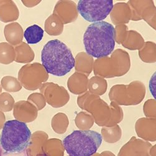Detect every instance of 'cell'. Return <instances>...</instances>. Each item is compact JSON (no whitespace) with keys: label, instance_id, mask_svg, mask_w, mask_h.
<instances>
[{"label":"cell","instance_id":"cell-1","mask_svg":"<svg viewBox=\"0 0 156 156\" xmlns=\"http://www.w3.org/2000/svg\"><path fill=\"white\" fill-rule=\"evenodd\" d=\"M83 41L88 55L96 58L108 57L115 45V28L104 21L95 22L87 27Z\"/></svg>","mask_w":156,"mask_h":156},{"label":"cell","instance_id":"cell-2","mask_svg":"<svg viewBox=\"0 0 156 156\" xmlns=\"http://www.w3.org/2000/svg\"><path fill=\"white\" fill-rule=\"evenodd\" d=\"M41 60L45 70L56 76H65L75 66V60L70 49L57 39L49 41L44 46Z\"/></svg>","mask_w":156,"mask_h":156},{"label":"cell","instance_id":"cell-3","mask_svg":"<svg viewBox=\"0 0 156 156\" xmlns=\"http://www.w3.org/2000/svg\"><path fill=\"white\" fill-rule=\"evenodd\" d=\"M80 108L87 110L94 117L100 127L114 126L122 121L124 113L122 108L114 101L108 105L100 96L87 92L78 98Z\"/></svg>","mask_w":156,"mask_h":156},{"label":"cell","instance_id":"cell-4","mask_svg":"<svg viewBox=\"0 0 156 156\" xmlns=\"http://www.w3.org/2000/svg\"><path fill=\"white\" fill-rule=\"evenodd\" d=\"M102 135L90 130H74L63 140L65 150L72 156L94 155L102 143Z\"/></svg>","mask_w":156,"mask_h":156},{"label":"cell","instance_id":"cell-5","mask_svg":"<svg viewBox=\"0 0 156 156\" xmlns=\"http://www.w3.org/2000/svg\"><path fill=\"white\" fill-rule=\"evenodd\" d=\"M31 133L25 122L18 120L6 122L0 136V145L6 153L24 151L31 140Z\"/></svg>","mask_w":156,"mask_h":156},{"label":"cell","instance_id":"cell-6","mask_svg":"<svg viewBox=\"0 0 156 156\" xmlns=\"http://www.w3.org/2000/svg\"><path fill=\"white\" fill-rule=\"evenodd\" d=\"M130 69L129 55L122 49L114 50L110 57L97 58L94 65V74L107 79L123 76Z\"/></svg>","mask_w":156,"mask_h":156},{"label":"cell","instance_id":"cell-7","mask_svg":"<svg viewBox=\"0 0 156 156\" xmlns=\"http://www.w3.org/2000/svg\"><path fill=\"white\" fill-rule=\"evenodd\" d=\"M146 95V87L138 80L129 85H115L110 88L108 97L119 105H136L144 100Z\"/></svg>","mask_w":156,"mask_h":156},{"label":"cell","instance_id":"cell-8","mask_svg":"<svg viewBox=\"0 0 156 156\" xmlns=\"http://www.w3.org/2000/svg\"><path fill=\"white\" fill-rule=\"evenodd\" d=\"M112 0H80L78 2L77 11L88 22L102 21L112 12Z\"/></svg>","mask_w":156,"mask_h":156},{"label":"cell","instance_id":"cell-9","mask_svg":"<svg viewBox=\"0 0 156 156\" xmlns=\"http://www.w3.org/2000/svg\"><path fill=\"white\" fill-rule=\"evenodd\" d=\"M151 147L152 145L147 140L132 137L120 149L118 155H149Z\"/></svg>","mask_w":156,"mask_h":156},{"label":"cell","instance_id":"cell-10","mask_svg":"<svg viewBox=\"0 0 156 156\" xmlns=\"http://www.w3.org/2000/svg\"><path fill=\"white\" fill-rule=\"evenodd\" d=\"M135 129L139 137L147 141H156V118L144 117L137 120Z\"/></svg>","mask_w":156,"mask_h":156},{"label":"cell","instance_id":"cell-11","mask_svg":"<svg viewBox=\"0 0 156 156\" xmlns=\"http://www.w3.org/2000/svg\"><path fill=\"white\" fill-rule=\"evenodd\" d=\"M110 18L115 25H125L131 20V11L126 3H117L114 5Z\"/></svg>","mask_w":156,"mask_h":156},{"label":"cell","instance_id":"cell-12","mask_svg":"<svg viewBox=\"0 0 156 156\" xmlns=\"http://www.w3.org/2000/svg\"><path fill=\"white\" fill-rule=\"evenodd\" d=\"M68 85L70 90L73 94H79L85 92L87 90V76L75 73L69 79Z\"/></svg>","mask_w":156,"mask_h":156},{"label":"cell","instance_id":"cell-13","mask_svg":"<svg viewBox=\"0 0 156 156\" xmlns=\"http://www.w3.org/2000/svg\"><path fill=\"white\" fill-rule=\"evenodd\" d=\"M144 39L139 33L135 30H129L122 45L130 50H139L144 46Z\"/></svg>","mask_w":156,"mask_h":156},{"label":"cell","instance_id":"cell-14","mask_svg":"<svg viewBox=\"0 0 156 156\" xmlns=\"http://www.w3.org/2000/svg\"><path fill=\"white\" fill-rule=\"evenodd\" d=\"M131 11V20L140 21L142 20V14L144 10L154 4L153 1H133L130 0L127 2Z\"/></svg>","mask_w":156,"mask_h":156},{"label":"cell","instance_id":"cell-15","mask_svg":"<svg viewBox=\"0 0 156 156\" xmlns=\"http://www.w3.org/2000/svg\"><path fill=\"white\" fill-rule=\"evenodd\" d=\"M139 55L145 63L156 62V43L152 41L145 42L144 46L139 50Z\"/></svg>","mask_w":156,"mask_h":156},{"label":"cell","instance_id":"cell-16","mask_svg":"<svg viewBox=\"0 0 156 156\" xmlns=\"http://www.w3.org/2000/svg\"><path fill=\"white\" fill-rule=\"evenodd\" d=\"M88 89L90 93L98 96L104 95L107 89V82L103 77L95 76L88 81Z\"/></svg>","mask_w":156,"mask_h":156},{"label":"cell","instance_id":"cell-17","mask_svg":"<svg viewBox=\"0 0 156 156\" xmlns=\"http://www.w3.org/2000/svg\"><path fill=\"white\" fill-rule=\"evenodd\" d=\"M102 139L107 143L114 144L120 140L122 137V130L117 124L111 127H103L101 130Z\"/></svg>","mask_w":156,"mask_h":156},{"label":"cell","instance_id":"cell-18","mask_svg":"<svg viewBox=\"0 0 156 156\" xmlns=\"http://www.w3.org/2000/svg\"><path fill=\"white\" fill-rule=\"evenodd\" d=\"M94 60L92 57L85 53H80L76 58V70L90 74L92 70Z\"/></svg>","mask_w":156,"mask_h":156},{"label":"cell","instance_id":"cell-19","mask_svg":"<svg viewBox=\"0 0 156 156\" xmlns=\"http://www.w3.org/2000/svg\"><path fill=\"white\" fill-rule=\"evenodd\" d=\"M43 35V30L37 25H33L26 29L23 35L28 44H36L41 41Z\"/></svg>","mask_w":156,"mask_h":156},{"label":"cell","instance_id":"cell-20","mask_svg":"<svg viewBox=\"0 0 156 156\" xmlns=\"http://www.w3.org/2000/svg\"><path fill=\"white\" fill-rule=\"evenodd\" d=\"M94 120L92 116L85 112H80L77 115L75 123L77 127L82 130H88L94 125Z\"/></svg>","mask_w":156,"mask_h":156},{"label":"cell","instance_id":"cell-21","mask_svg":"<svg viewBox=\"0 0 156 156\" xmlns=\"http://www.w3.org/2000/svg\"><path fill=\"white\" fill-rule=\"evenodd\" d=\"M142 20L147 22L150 27L156 31V7L154 4L144 10L142 14Z\"/></svg>","mask_w":156,"mask_h":156},{"label":"cell","instance_id":"cell-22","mask_svg":"<svg viewBox=\"0 0 156 156\" xmlns=\"http://www.w3.org/2000/svg\"><path fill=\"white\" fill-rule=\"evenodd\" d=\"M143 111L146 117L156 118V100L149 99L147 100L144 104Z\"/></svg>","mask_w":156,"mask_h":156},{"label":"cell","instance_id":"cell-23","mask_svg":"<svg viewBox=\"0 0 156 156\" xmlns=\"http://www.w3.org/2000/svg\"><path fill=\"white\" fill-rule=\"evenodd\" d=\"M128 27L126 25H118L115 28V40L119 44L125 40L128 32Z\"/></svg>","mask_w":156,"mask_h":156},{"label":"cell","instance_id":"cell-24","mask_svg":"<svg viewBox=\"0 0 156 156\" xmlns=\"http://www.w3.org/2000/svg\"><path fill=\"white\" fill-rule=\"evenodd\" d=\"M149 88L151 95L156 100V72L153 73L151 78Z\"/></svg>","mask_w":156,"mask_h":156},{"label":"cell","instance_id":"cell-25","mask_svg":"<svg viewBox=\"0 0 156 156\" xmlns=\"http://www.w3.org/2000/svg\"><path fill=\"white\" fill-rule=\"evenodd\" d=\"M149 155H156V144L151 147L149 151Z\"/></svg>","mask_w":156,"mask_h":156}]
</instances>
